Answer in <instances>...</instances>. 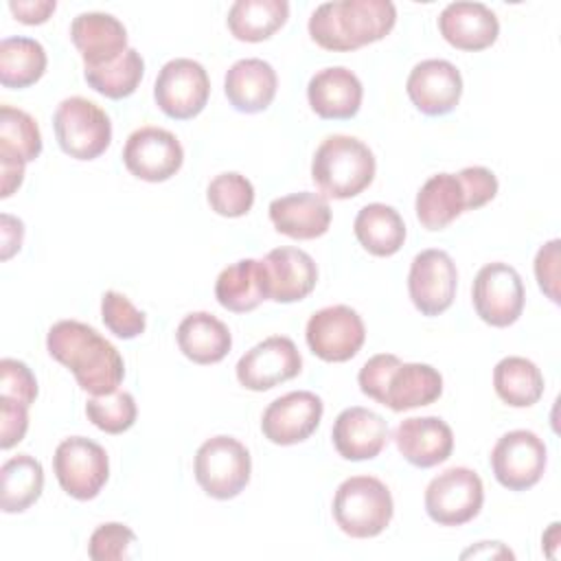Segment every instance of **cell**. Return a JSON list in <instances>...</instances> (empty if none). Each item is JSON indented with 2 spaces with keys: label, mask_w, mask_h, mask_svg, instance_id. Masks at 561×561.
<instances>
[{
  "label": "cell",
  "mask_w": 561,
  "mask_h": 561,
  "mask_svg": "<svg viewBox=\"0 0 561 561\" xmlns=\"http://www.w3.org/2000/svg\"><path fill=\"white\" fill-rule=\"evenodd\" d=\"M46 348L53 359L72 370L79 388L90 394H107L123 383L125 362L118 348L85 322H55L48 329Z\"/></svg>",
  "instance_id": "6da1fadb"
},
{
  "label": "cell",
  "mask_w": 561,
  "mask_h": 561,
  "mask_svg": "<svg viewBox=\"0 0 561 561\" xmlns=\"http://www.w3.org/2000/svg\"><path fill=\"white\" fill-rule=\"evenodd\" d=\"M397 22L390 0H333L322 2L309 18L311 39L333 53H348L383 39Z\"/></svg>",
  "instance_id": "7a4b0ae2"
},
{
  "label": "cell",
  "mask_w": 561,
  "mask_h": 561,
  "mask_svg": "<svg viewBox=\"0 0 561 561\" xmlns=\"http://www.w3.org/2000/svg\"><path fill=\"white\" fill-rule=\"evenodd\" d=\"M359 390L373 401L405 412L430 405L443 394V375L421 362H401L392 353L373 355L357 375Z\"/></svg>",
  "instance_id": "3957f363"
},
{
  "label": "cell",
  "mask_w": 561,
  "mask_h": 561,
  "mask_svg": "<svg viewBox=\"0 0 561 561\" xmlns=\"http://www.w3.org/2000/svg\"><path fill=\"white\" fill-rule=\"evenodd\" d=\"M377 162L366 142L355 136H327L313 153L311 180L322 197L351 199L375 180Z\"/></svg>",
  "instance_id": "277c9868"
},
{
  "label": "cell",
  "mask_w": 561,
  "mask_h": 561,
  "mask_svg": "<svg viewBox=\"0 0 561 561\" xmlns=\"http://www.w3.org/2000/svg\"><path fill=\"white\" fill-rule=\"evenodd\" d=\"M394 515L390 489L375 476H351L333 495V519L353 539L381 535Z\"/></svg>",
  "instance_id": "5b68a950"
},
{
  "label": "cell",
  "mask_w": 561,
  "mask_h": 561,
  "mask_svg": "<svg viewBox=\"0 0 561 561\" xmlns=\"http://www.w3.org/2000/svg\"><path fill=\"white\" fill-rule=\"evenodd\" d=\"M193 473L206 495L215 500H232L250 482L252 458L241 440L219 434L199 445Z\"/></svg>",
  "instance_id": "8992f818"
},
{
  "label": "cell",
  "mask_w": 561,
  "mask_h": 561,
  "mask_svg": "<svg viewBox=\"0 0 561 561\" xmlns=\"http://www.w3.org/2000/svg\"><path fill=\"white\" fill-rule=\"evenodd\" d=\"M53 127L61 151L75 160H94L112 142L110 116L83 96L64 99L53 114Z\"/></svg>",
  "instance_id": "52a82bcc"
},
{
  "label": "cell",
  "mask_w": 561,
  "mask_h": 561,
  "mask_svg": "<svg viewBox=\"0 0 561 561\" xmlns=\"http://www.w3.org/2000/svg\"><path fill=\"white\" fill-rule=\"evenodd\" d=\"M425 513L438 526H462L478 517L484 504L480 476L469 467H449L430 480Z\"/></svg>",
  "instance_id": "ba28073f"
},
{
  "label": "cell",
  "mask_w": 561,
  "mask_h": 561,
  "mask_svg": "<svg viewBox=\"0 0 561 561\" xmlns=\"http://www.w3.org/2000/svg\"><path fill=\"white\" fill-rule=\"evenodd\" d=\"M53 471L59 486L75 500H94L110 478L107 451L85 438H64L53 456Z\"/></svg>",
  "instance_id": "9c48e42d"
},
{
  "label": "cell",
  "mask_w": 561,
  "mask_h": 561,
  "mask_svg": "<svg viewBox=\"0 0 561 561\" xmlns=\"http://www.w3.org/2000/svg\"><path fill=\"white\" fill-rule=\"evenodd\" d=\"M471 300L478 318L489 327H511L519 320L526 302V289L519 272L502 261L478 270L471 285Z\"/></svg>",
  "instance_id": "30bf717a"
},
{
  "label": "cell",
  "mask_w": 561,
  "mask_h": 561,
  "mask_svg": "<svg viewBox=\"0 0 561 561\" xmlns=\"http://www.w3.org/2000/svg\"><path fill=\"white\" fill-rule=\"evenodd\" d=\"M210 79L206 68L188 57L167 61L153 83L156 105L173 121L195 118L208 103Z\"/></svg>",
  "instance_id": "8fae6325"
},
{
  "label": "cell",
  "mask_w": 561,
  "mask_h": 561,
  "mask_svg": "<svg viewBox=\"0 0 561 561\" xmlns=\"http://www.w3.org/2000/svg\"><path fill=\"white\" fill-rule=\"evenodd\" d=\"M489 460L495 480L504 489L528 491L546 471L548 449L535 432L511 430L497 438Z\"/></svg>",
  "instance_id": "7c38bea8"
},
{
  "label": "cell",
  "mask_w": 561,
  "mask_h": 561,
  "mask_svg": "<svg viewBox=\"0 0 561 561\" xmlns=\"http://www.w3.org/2000/svg\"><path fill=\"white\" fill-rule=\"evenodd\" d=\"M307 346L316 357L331 364L353 359L366 340L362 316L348 305H331L316 311L305 329Z\"/></svg>",
  "instance_id": "4fadbf2b"
},
{
  "label": "cell",
  "mask_w": 561,
  "mask_h": 561,
  "mask_svg": "<svg viewBox=\"0 0 561 561\" xmlns=\"http://www.w3.org/2000/svg\"><path fill=\"white\" fill-rule=\"evenodd\" d=\"M458 287V270L454 259L438 248L421 250L412 263L408 274V294L416 311L421 316H440L445 313Z\"/></svg>",
  "instance_id": "5bb4252c"
},
{
  "label": "cell",
  "mask_w": 561,
  "mask_h": 561,
  "mask_svg": "<svg viewBox=\"0 0 561 561\" xmlns=\"http://www.w3.org/2000/svg\"><path fill=\"white\" fill-rule=\"evenodd\" d=\"M184 162V149L175 134L162 127H140L129 134L123 147L125 169L145 182H167L171 180Z\"/></svg>",
  "instance_id": "9a60e30c"
},
{
  "label": "cell",
  "mask_w": 561,
  "mask_h": 561,
  "mask_svg": "<svg viewBox=\"0 0 561 561\" xmlns=\"http://www.w3.org/2000/svg\"><path fill=\"white\" fill-rule=\"evenodd\" d=\"M302 370V357L294 340L285 335H270L263 342L245 351L237 366V379L243 388L252 392L272 390Z\"/></svg>",
  "instance_id": "2e32d148"
},
{
  "label": "cell",
  "mask_w": 561,
  "mask_h": 561,
  "mask_svg": "<svg viewBox=\"0 0 561 561\" xmlns=\"http://www.w3.org/2000/svg\"><path fill=\"white\" fill-rule=\"evenodd\" d=\"M322 399L311 390H294L274 399L261 416V432L274 445H298L320 425Z\"/></svg>",
  "instance_id": "e0dca14e"
},
{
  "label": "cell",
  "mask_w": 561,
  "mask_h": 561,
  "mask_svg": "<svg viewBox=\"0 0 561 561\" xmlns=\"http://www.w3.org/2000/svg\"><path fill=\"white\" fill-rule=\"evenodd\" d=\"M405 92L421 114L445 116L460 103L462 77L447 59H423L410 70Z\"/></svg>",
  "instance_id": "ac0fdd59"
},
{
  "label": "cell",
  "mask_w": 561,
  "mask_h": 561,
  "mask_svg": "<svg viewBox=\"0 0 561 561\" xmlns=\"http://www.w3.org/2000/svg\"><path fill=\"white\" fill-rule=\"evenodd\" d=\"M263 274L267 300L274 302H298L307 298L318 283V267L311 254L300 248H276L265 254Z\"/></svg>",
  "instance_id": "d6986e66"
},
{
  "label": "cell",
  "mask_w": 561,
  "mask_h": 561,
  "mask_svg": "<svg viewBox=\"0 0 561 561\" xmlns=\"http://www.w3.org/2000/svg\"><path fill=\"white\" fill-rule=\"evenodd\" d=\"M331 440L344 460H373L388 443V423L368 408L351 405L335 416Z\"/></svg>",
  "instance_id": "ffe728a7"
},
{
  "label": "cell",
  "mask_w": 561,
  "mask_h": 561,
  "mask_svg": "<svg viewBox=\"0 0 561 561\" xmlns=\"http://www.w3.org/2000/svg\"><path fill=\"white\" fill-rule=\"evenodd\" d=\"M70 39L83 59V68L112 64L129 48L123 22L103 11L79 13L70 24Z\"/></svg>",
  "instance_id": "44dd1931"
},
{
  "label": "cell",
  "mask_w": 561,
  "mask_h": 561,
  "mask_svg": "<svg viewBox=\"0 0 561 561\" xmlns=\"http://www.w3.org/2000/svg\"><path fill=\"white\" fill-rule=\"evenodd\" d=\"M364 99V88L357 75L344 66H329L318 70L307 85V101L311 110L324 121L353 118Z\"/></svg>",
  "instance_id": "7402d4cb"
},
{
  "label": "cell",
  "mask_w": 561,
  "mask_h": 561,
  "mask_svg": "<svg viewBox=\"0 0 561 561\" xmlns=\"http://www.w3.org/2000/svg\"><path fill=\"white\" fill-rule=\"evenodd\" d=\"M399 454L419 469L445 462L454 451V432L438 416H410L394 430Z\"/></svg>",
  "instance_id": "603a6c76"
},
{
  "label": "cell",
  "mask_w": 561,
  "mask_h": 561,
  "mask_svg": "<svg viewBox=\"0 0 561 561\" xmlns=\"http://www.w3.org/2000/svg\"><path fill=\"white\" fill-rule=\"evenodd\" d=\"M438 31L449 46L478 53L495 44L500 22L482 2H451L438 15Z\"/></svg>",
  "instance_id": "cb8c5ba5"
},
{
  "label": "cell",
  "mask_w": 561,
  "mask_h": 561,
  "mask_svg": "<svg viewBox=\"0 0 561 561\" xmlns=\"http://www.w3.org/2000/svg\"><path fill=\"white\" fill-rule=\"evenodd\" d=\"M270 221L274 228L298 241H309L327 234L331 226V206L327 197L300 191L285 197H276L270 202Z\"/></svg>",
  "instance_id": "d4e9b609"
},
{
  "label": "cell",
  "mask_w": 561,
  "mask_h": 561,
  "mask_svg": "<svg viewBox=\"0 0 561 561\" xmlns=\"http://www.w3.org/2000/svg\"><path fill=\"white\" fill-rule=\"evenodd\" d=\"M278 88V77L272 64L259 57L234 61L224 77L228 103L243 114H256L272 105Z\"/></svg>",
  "instance_id": "484cf974"
},
{
  "label": "cell",
  "mask_w": 561,
  "mask_h": 561,
  "mask_svg": "<svg viewBox=\"0 0 561 561\" xmlns=\"http://www.w3.org/2000/svg\"><path fill=\"white\" fill-rule=\"evenodd\" d=\"M175 340L182 355L199 366L221 362L232 346L230 329L208 311H193L184 316L178 324Z\"/></svg>",
  "instance_id": "4316f807"
},
{
  "label": "cell",
  "mask_w": 561,
  "mask_h": 561,
  "mask_svg": "<svg viewBox=\"0 0 561 561\" xmlns=\"http://www.w3.org/2000/svg\"><path fill=\"white\" fill-rule=\"evenodd\" d=\"M215 298L232 313L254 311L267 300L263 263L256 259H241L224 267L215 280Z\"/></svg>",
  "instance_id": "83f0119b"
},
{
  "label": "cell",
  "mask_w": 561,
  "mask_h": 561,
  "mask_svg": "<svg viewBox=\"0 0 561 561\" xmlns=\"http://www.w3.org/2000/svg\"><path fill=\"white\" fill-rule=\"evenodd\" d=\"M416 219L425 230H443L456 217H460L465 208V191L456 173H436L432 175L416 193L414 202Z\"/></svg>",
  "instance_id": "f1b7e54d"
},
{
  "label": "cell",
  "mask_w": 561,
  "mask_h": 561,
  "mask_svg": "<svg viewBox=\"0 0 561 561\" xmlns=\"http://www.w3.org/2000/svg\"><path fill=\"white\" fill-rule=\"evenodd\" d=\"M353 232L359 245L373 256H392L405 241L403 217L399 210L381 202H373L359 208Z\"/></svg>",
  "instance_id": "f546056e"
},
{
  "label": "cell",
  "mask_w": 561,
  "mask_h": 561,
  "mask_svg": "<svg viewBox=\"0 0 561 561\" xmlns=\"http://www.w3.org/2000/svg\"><path fill=\"white\" fill-rule=\"evenodd\" d=\"M289 18L287 0H237L228 9V31L239 42L270 39Z\"/></svg>",
  "instance_id": "4dcf8cb0"
},
{
  "label": "cell",
  "mask_w": 561,
  "mask_h": 561,
  "mask_svg": "<svg viewBox=\"0 0 561 561\" xmlns=\"http://www.w3.org/2000/svg\"><path fill=\"white\" fill-rule=\"evenodd\" d=\"M44 491V467L28 454H18L0 467V508L24 513Z\"/></svg>",
  "instance_id": "1f68e13d"
},
{
  "label": "cell",
  "mask_w": 561,
  "mask_h": 561,
  "mask_svg": "<svg viewBox=\"0 0 561 561\" xmlns=\"http://www.w3.org/2000/svg\"><path fill=\"white\" fill-rule=\"evenodd\" d=\"M495 394L511 408H530L543 394V375L535 362L508 355L493 368Z\"/></svg>",
  "instance_id": "d6a6232c"
},
{
  "label": "cell",
  "mask_w": 561,
  "mask_h": 561,
  "mask_svg": "<svg viewBox=\"0 0 561 561\" xmlns=\"http://www.w3.org/2000/svg\"><path fill=\"white\" fill-rule=\"evenodd\" d=\"M46 50L33 37H4L0 42V83L22 90L37 83L46 72Z\"/></svg>",
  "instance_id": "836d02e7"
},
{
  "label": "cell",
  "mask_w": 561,
  "mask_h": 561,
  "mask_svg": "<svg viewBox=\"0 0 561 561\" xmlns=\"http://www.w3.org/2000/svg\"><path fill=\"white\" fill-rule=\"evenodd\" d=\"M42 153V131L35 118L18 107H0V160L20 164L33 162Z\"/></svg>",
  "instance_id": "e575fe53"
},
{
  "label": "cell",
  "mask_w": 561,
  "mask_h": 561,
  "mask_svg": "<svg viewBox=\"0 0 561 561\" xmlns=\"http://www.w3.org/2000/svg\"><path fill=\"white\" fill-rule=\"evenodd\" d=\"M145 75V61L136 48H127L118 59L99 68H83L88 85L107 96V99H127L131 96Z\"/></svg>",
  "instance_id": "d590c367"
},
{
  "label": "cell",
  "mask_w": 561,
  "mask_h": 561,
  "mask_svg": "<svg viewBox=\"0 0 561 561\" xmlns=\"http://www.w3.org/2000/svg\"><path fill=\"white\" fill-rule=\"evenodd\" d=\"M85 414L101 432L123 434L136 423L138 408L127 390H114L107 394H92L85 403Z\"/></svg>",
  "instance_id": "8d00e7d4"
},
{
  "label": "cell",
  "mask_w": 561,
  "mask_h": 561,
  "mask_svg": "<svg viewBox=\"0 0 561 561\" xmlns=\"http://www.w3.org/2000/svg\"><path fill=\"white\" fill-rule=\"evenodd\" d=\"M206 199L210 208L221 217H243L254 204V186L245 175L237 171L219 173L210 180Z\"/></svg>",
  "instance_id": "74e56055"
},
{
  "label": "cell",
  "mask_w": 561,
  "mask_h": 561,
  "mask_svg": "<svg viewBox=\"0 0 561 561\" xmlns=\"http://www.w3.org/2000/svg\"><path fill=\"white\" fill-rule=\"evenodd\" d=\"M101 320L121 340H134L147 329V316L121 291H105L101 298Z\"/></svg>",
  "instance_id": "f35d334b"
},
{
  "label": "cell",
  "mask_w": 561,
  "mask_h": 561,
  "mask_svg": "<svg viewBox=\"0 0 561 561\" xmlns=\"http://www.w3.org/2000/svg\"><path fill=\"white\" fill-rule=\"evenodd\" d=\"M136 543V535L129 526L118 522L101 524L88 541V557L92 561H121L129 557Z\"/></svg>",
  "instance_id": "ab89813d"
},
{
  "label": "cell",
  "mask_w": 561,
  "mask_h": 561,
  "mask_svg": "<svg viewBox=\"0 0 561 561\" xmlns=\"http://www.w3.org/2000/svg\"><path fill=\"white\" fill-rule=\"evenodd\" d=\"M0 397H9L31 408L37 399V379L31 368L13 357L0 362Z\"/></svg>",
  "instance_id": "60d3db41"
},
{
  "label": "cell",
  "mask_w": 561,
  "mask_h": 561,
  "mask_svg": "<svg viewBox=\"0 0 561 561\" xmlns=\"http://www.w3.org/2000/svg\"><path fill=\"white\" fill-rule=\"evenodd\" d=\"M465 191V208L478 210L497 195V178L486 167H465L456 173Z\"/></svg>",
  "instance_id": "b9f144b4"
},
{
  "label": "cell",
  "mask_w": 561,
  "mask_h": 561,
  "mask_svg": "<svg viewBox=\"0 0 561 561\" xmlns=\"http://www.w3.org/2000/svg\"><path fill=\"white\" fill-rule=\"evenodd\" d=\"M559 239L543 243L535 256V278L539 289L559 305Z\"/></svg>",
  "instance_id": "7bdbcfd3"
},
{
  "label": "cell",
  "mask_w": 561,
  "mask_h": 561,
  "mask_svg": "<svg viewBox=\"0 0 561 561\" xmlns=\"http://www.w3.org/2000/svg\"><path fill=\"white\" fill-rule=\"evenodd\" d=\"M28 430V405L0 397V447L11 449Z\"/></svg>",
  "instance_id": "ee69618b"
},
{
  "label": "cell",
  "mask_w": 561,
  "mask_h": 561,
  "mask_svg": "<svg viewBox=\"0 0 561 561\" xmlns=\"http://www.w3.org/2000/svg\"><path fill=\"white\" fill-rule=\"evenodd\" d=\"M57 9L55 0H11L9 11L22 24H44Z\"/></svg>",
  "instance_id": "f6af8a7d"
},
{
  "label": "cell",
  "mask_w": 561,
  "mask_h": 561,
  "mask_svg": "<svg viewBox=\"0 0 561 561\" xmlns=\"http://www.w3.org/2000/svg\"><path fill=\"white\" fill-rule=\"evenodd\" d=\"M0 239H2V261H9L15 252H20L22 241H24V224L9 215L2 213L0 215Z\"/></svg>",
  "instance_id": "bcb514c9"
},
{
  "label": "cell",
  "mask_w": 561,
  "mask_h": 561,
  "mask_svg": "<svg viewBox=\"0 0 561 561\" xmlns=\"http://www.w3.org/2000/svg\"><path fill=\"white\" fill-rule=\"evenodd\" d=\"M24 167L26 164H20L13 160H0V197L2 199L11 197L20 188L24 180Z\"/></svg>",
  "instance_id": "7dc6e473"
},
{
  "label": "cell",
  "mask_w": 561,
  "mask_h": 561,
  "mask_svg": "<svg viewBox=\"0 0 561 561\" xmlns=\"http://www.w3.org/2000/svg\"><path fill=\"white\" fill-rule=\"evenodd\" d=\"M511 557L513 559V552L508 548L502 546V541H480L476 548H469L462 552V557Z\"/></svg>",
  "instance_id": "c3c4849f"
},
{
  "label": "cell",
  "mask_w": 561,
  "mask_h": 561,
  "mask_svg": "<svg viewBox=\"0 0 561 561\" xmlns=\"http://www.w3.org/2000/svg\"><path fill=\"white\" fill-rule=\"evenodd\" d=\"M543 541H550V543H546V548H548V550H546V554H548V557H550V559H554V557H557V554H554V550H552V548H554V546H557V543H559V522H554V524H550V528H548V533H546V535H543Z\"/></svg>",
  "instance_id": "681fc988"
}]
</instances>
